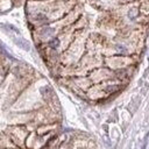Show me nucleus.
Masks as SVG:
<instances>
[{
    "label": "nucleus",
    "instance_id": "4",
    "mask_svg": "<svg viewBox=\"0 0 149 149\" xmlns=\"http://www.w3.org/2000/svg\"><path fill=\"white\" fill-rule=\"evenodd\" d=\"M137 15H139L137 8H132V9L129 10V13H128V16H129L130 19H135V17H136Z\"/></svg>",
    "mask_w": 149,
    "mask_h": 149
},
{
    "label": "nucleus",
    "instance_id": "2",
    "mask_svg": "<svg viewBox=\"0 0 149 149\" xmlns=\"http://www.w3.org/2000/svg\"><path fill=\"white\" fill-rule=\"evenodd\" d=\"M41 35L43 37H50V36L54 35V29L52 28H49V27H45V28H43L41 30Z\"/></svg>",
    "mask_w": 149,
    "mask_h": 149
},
{
    "label": "nucleus",
    "instance_id": "1",
    "mask_svg": "<svg viewBox=\"0 0 149 149\" xmlns=\"http://www.w3.org/2000/svg\"><path fill=\"white\" fill-rule=\"evenodd\" d=\"M15 42H16L17 45H20V47L23 48L24 50H29V49H30V44H29L26 40H23V38H17V40H15Z\"/></svg>",
    "mask_w": 149,
    "mask_h": 149
},
{
    "label": "nucleus",
    "instance_id": "3",
    "mask_svg": "<svg viewBox=\"0 0 149 149\" xmlns=\"http://www.w3.org/2000/svg\"><path fill=\"white\" fill-rule=\"evenodd\" d=\"M49 45H50L52 49L58 48V45H59V40H58V38H52V40L49 42Z\"/></svg>",
    "mask_w": 149,
    "mask_h": 149
},
{
    "label": "nucleus",
    "instance_id": "5",
    "mask_svg": "<svg viewBox=\"0 0 149 149\" xmlns=\"http://www.w3.org/2000/svg\"><path fill=\"white\" fill-rule=\"evenodd\" d=\"M118 88H119L118 86H111V87H107L106 91H112V92H113V91H115V90H118Z\"/></svg>",
    "mask_w": 149,
    "mask_h": 149
}]
</instances>
